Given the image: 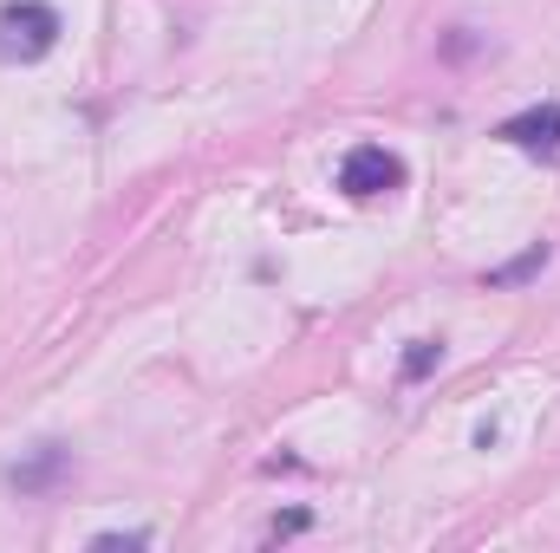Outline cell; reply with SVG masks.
I'll return each instance as SVG.
<instances>
[{
  "label": "cell",
  "instance_id": "3957f363",
  "mask_svg": "<svg viewBox=\"0 0 560 553\" xmlns=\"http://www.w3.org/2000/svg\"><path fill=\"white\" fill-rule=\"evenodd\" d=\"M72 475V449L66 443H33L20 462H7V489L13 495H46Z\"/></svg>",
  "mask_w": 560,
  "mask_h": 553
},
{
  "label": "cell",
  "instance_id": "7a4b0ae2",
  "mask_svg": "<svg viewBox=\"0 0 560 553\" xmlns=\"http://www.w3.org/2000/svg\"><path fill=\"white\" fill-rule=\"evenodd\" d=\"M398 183H405V156H392L385 143H359V150H346V163H339V189H346L352 202L392 196Z\"/></svg>",
  "mask_w": 560,
  "mask_h": 553
},
{
  "label": "cell",
  "instance_id": "5b68a950",
  "mask_svg": "<svg viewBox=\"0 0 560 553\" xmlns=\"http://www.w3.org/2000/svg\"><path fill=\"white\" fill-rule=\"evenodd\" d=\"M541 268H548V248H541V242H535V248H528V255H522V261H509V268H495V274H489V286H515V280L541 274Z\"/></svg>",
  "mask_w": 560,
  "mask_h": 553
},
{
  "label": "cell",
  "instance_id": "52a82bcc",
  "mask_svg": "<svg viewBox=\"0 0 560 553\" xmlns=\"http://www.w3.org/2000/svg\"><path fill=\"white\" fill-rule=\"evenodd\" d=\"M143 541H150V534H98L92 548H98V553H118V548H143Z\"/></svg>",
  "mask_w": 560,
  "mask_h": 553
},
{
  "label": "cell",
  "instance_id": "8992f818",
  "mask_svg": "<svg viewBox=\"0 0 560 553\" xmlns=\"http://www.w3.org/2000/svg\"><path fill=\"white\" fill-rule=\"evenodd\" d=\"M436 358H443V339H411V352H405V378H430Z\"/></svg>",
  "mask_w": 560,
  "mask_h": 553
},
{
  "label": "cell",
  "instance_id": "277c9868",
  "mask_svg": "<svg viewBox=\"0 0 560 553\" xmlns=\"http://www.w3.org/2000/svg\"><path fill=\"white\" fill-rule=\"evenodd\" d=\"M502 138L522 143V150H560V105H528V111H515L509 125H502Z\"/></svg>",
  "mask_w": 560,
  "mask_h": 553
},
{
  "label": "cell",
  "instance_id": "6da1fadb",
  "mask_svg": "<svg viewBox=\"0 0 560 553\" xmlns=\"http://www.w3.org/2000/svg\"><path fill=\"white\" fill-rule=\"evenodd\" d=\"M59 46V13L46 0H7L0 7V59L7 66H33Z\"/></svg>",
  "mask_w": 560,
  "mask_h": 553
}]
</instances>
